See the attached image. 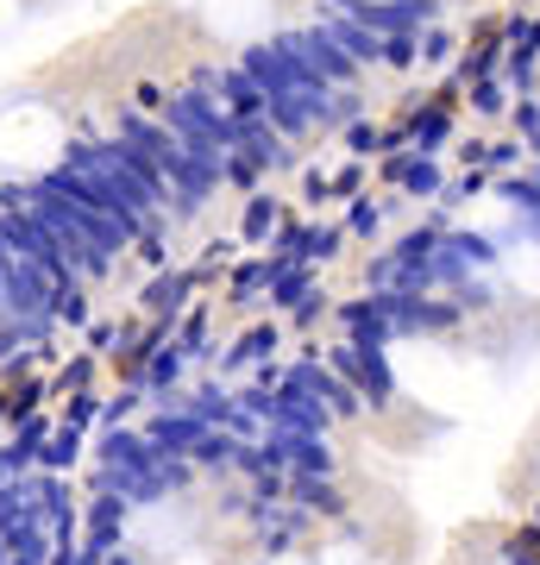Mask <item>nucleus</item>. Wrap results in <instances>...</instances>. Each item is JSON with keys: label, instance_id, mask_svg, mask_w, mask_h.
<instances>
[{"label": "nucleus", "instance_id": "obj_1", "mask_svg": "<svg viewBox=\"0 0 540 565\" xmlns=\"http://www.w3.org/2000/svg\"><path fill=\"white\" fill-rule=\"evenodd\" d=\"M57 145H63V132H57V120H51L39 102L0 114V163H20V170H32V163L57 158Z\"/></svg>", "mask_w": 540, "mask_h": 565}, {"label": "nucleus", "instance_id": "obj_2", "mask_svg": "<svg viewBox=\"0 0 540 565\" xmlns=\"http://www.w3.org/2000/svg\"><path fill=\"white\" fill-rule=\"evenodd\" d=\"M201 13L221 39H258L264 20H271V0H208Z\"/></svg>", "mask_w": 540, "mask_h": 565}, {"label": "nucleus", "instance_id": "obj_3", "mask_svg": "<svg viewBox=\"0 0 540 565\" xmlns=\"http://www.w3.org/2000/svg\"><path fill=\"white\" fill-rule=\"evenodd\" d=\"M502 277L516 282L521 296H540V239H509L502 245Z\"/></svg>", "mask_w": 540, "mask_h": 565}, {"label": "nucleus", "instance_id": "obj_4", "mask_svg": "<svg viewBox=\"0 0 540 565\" xmlns=\"http://www.w3.org/2000/svg\"><path fill=\"white\" fill-rule=\"evenodd\" d=\"M320 565H364V553L352 541H333L327 553H320Z\"/></svg>", "mask_w": 540, "mask_h": 565}, {"label": "nucleus", "instance_id": "obj_5", "mask_svg": "<svg viewBox=\"0 0 540 565\" xmlns=\"http://www.w3.org/2000/svg\"><path fill=\"white\" fill-rule=\"evenodd\" d=\"M364 565H383V559H364Z\"/></svg>", "mask_w": 540, "mask_h": 565}]
</instances>
